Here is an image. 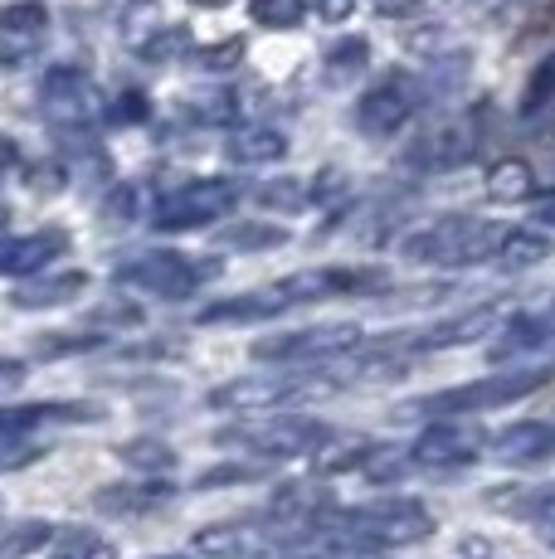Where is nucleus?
Returning <instances> with one entry per match:
<instances>
[{"label":"nucleus","instance_id":"1","mask_svg":"<svg viewBox=\"0 0 555 559\" xmlns=\"http://www.w3.org/2000/svg\"><path fill=\"white\" fill-rule=\"evenodd\" d=\"M312 525H322L327 535H341V540L366 545V550H400V545H420L434 535V515L404 497L370 501L356 511H322Z\"/></svg>","mask_w":555,"mask_h":559},{"label":"nucleus","instance_id":"2","mask_svg":"<svg viewBox=\"0 0 555 559\" xmlns=\"http://www.w3.org/2000/svg\"><path fill=\"white\" fill-rule=\"evenodd\" d=\"M551 380H555L551 365H531V370L487 374V380L453 384V390H439V394H424V400L404 404L400 414H434V418H453V414H477V408H507V404H521L527 394L546 390Z\"/></svg>","mask_w":555,"mask_h":559},{"label":"nucleus","instance_id":"3","mask_svg":"<svg viewBox=\"0 0 555 559\" xmlns=\"http://www.w3.org/2000/svg\"><path fill=\"white\" fill-rule=\"evenodd\" d=\"M220 258H190L176 249H152V253H137L127 263H117L113 283L117 287H132V293L146 297H190L196 287H205L210 277H220Z\"/></svg>","mask_w":555,"mask_h":559},{"label":"nucleus","instance_id":"4","mask_svg":"<svg viewBox=\"0 0 555 559\" xmlns=\"http://www.w3.org/2000/svg\"><path fill=\"white\" fill-rule=\"evenodd\" d=\"M497 243H501L497 224L448 214V219L429 224V229L410 234L404 239V258L410 263H483V258H497Z\"/></svg>","mask_w":555,"mask_h":559},{"label":"nucleus","instance_id":"5","mask_svg":"<svg viewBox=\"0 0 555 559\" xmlns=\"http://www.w3.org/2000/svg\"><path fill=\"white\" fill-rule=\"evenodd\" d=\"M244 190L234 186V180L224 176H205V180H186L180 190H170V195L152 210V224L162 234H180V229H200V224L220 219V214H229L234 204H239Z\"/></svg>","mask_w":555,"mask_h":559},{"label":"nucleus","instance_id":"6","mask_svg":"<svg viewBox=\"0 0 555 559\" xmlns=\"http://www.w3.org/2000/svg\"><path fill=\"white\" fill-rule=\"evenodd\" d=\"M317 390H322V384L303 380V374H239V380L210 390L205 404L220 408V414H269V408L293 404V400L317 394Z\"/></svg>","mask_w":555,"mask_h":559},{"label":"nucleus","instance_id":"7","mask_svg":"<svg viewBox=\"0 0 555 559\" xmlns=\"http://www.w3.org/2000/svg\"><path fill=\"white\" fill-rule=\"evenodd\" d=\"M386 287V267H307L273 287L287 307L293 302H322V297H366Z\"/></svg>","mask_w":555,"mask_h":559},{"label":"nucleus","instance_id":"8","mask_svg":"<svg viewBox=\"0 0 555 559\" xmlns=\"http://www.w3.org/2000/svg\"><path fill=\"white\" fill-rule=\"evenodd\" d=\"M487 448V433L477 424H468V418H439V424H429L420 438L410 443V462L414 467H468V462H477Z\"/></svg>","mask_w":555,"mask_h":559},{"label":"nucleus","instance_id":"9","mask_svg":"<svg viewBox=\"0 0 555 559\" xmlns=\"http://www.w3.org/2000/svg\"><path fill=\"white\" fill-rule=\"evenodd\" d=\"M356 346H361V326L341 321V326H307V331H287V336L253 341V360H327Z\"/></svg>","mask_w":555,"mask_h":559},{"label":"nucleus","instance_id":"10","mask_svg":"<svg viewBox=\"0 0 555 559\" xmlns=\"http://www.w3.org/2000/svg\"><path fill=\"white\" fill-rule=\"evenodd\" d=\"M322 438H327V428L312 424V418H278V424L244 428V433H220V443H234V448H244V453H253V457L278 462V457L312 453Z\"/></svg>","mask_w":555,"mask_h":559},{"label":"nucleus","instance_id":"11","mask_svg":"<svg viewBox=\"0 0 555 559\" xmlns=\"http://www.w3.org/2000/svg\"><path fill=\"white\" fill-rule=\"evenodd\" d=\"M103 404H83V400H45V404H15L0 408V448L25 443L39 424H98Z\"/></svg>","mask_w":555,"mask_h":559},{"label":"nucleus","instance_id":"12","mask_svg":"<svg viewBox=\"0 0 555 559\" xmlns=\"http://www.w3.org/2000/svg\"><path fill=\"white\" fill-rule=\"evenodd\" d=\"M410 117H414V88L400 79V73L386 83H376V88L356 103V127L366 136H394Z\"/></svg>","mask_w":555,"mask_h":559},{"label":"nucleus","instance_id":"13","mask_svg":"<svg viewBox=\"0 0 555 559\" xmlns=\"http://www.w3.org/2000/svg\"><path fill=\"white\" fill-rule=\"evenodd\" d=\"M39 98H45L49 117L59 127H79L83 117L93 112V79L79 69V63H55L39 83Z\"/></svg>","mask_w":555,"mask_h":559},{"label":"nucleus","instance_id":"14","mask_svg":"<svg viewBox=\"0 0 555 559\" xmlns=\"http://www.w3.org/2000/svg\"><path fill=\"white\" fill-rule=\"evenodd\" d=\"M196 550L205 559H278L283 555L269 531H253V525H239V521L196 531Z\"/></svg>","mask_w":555,"mask_h":559},{"label":"nucleus","instance_id":"15","mask_svg":"<svg viewBox=\"0 0 555 559\" xmlns=\"http://www.w3.org/2000/svg\"><path fill=\"white\" fill-rule=\"evenodd\" d=\"M507 321H511V311H507V307H473V311H463V317L444 321V326L420 331V336H414V350L468 346V341H477V336H497V331L507 326Z\"/></svg>","mask_w":555,"mask_h":559},{"label":"nucleus","instance_id":"16","mask_svg":"<svg viewBox=\"0 0 555 559\" xmlns=\"http://www.w3.org/2000/svg\"><path fill=\"white\" fill-rule=\"evenodd\" d=\"M69 253V234L63 229H39L29 239H15V243H0V273H15V277H29L49 263V258Z\"/></svg>","mask_w":555,"mask_h":559},{"label":"nucleus","instance_id":"17","mask_svg":"<svg viewBox=\"0 0 555 559\" xmlns=\"http://www.w3.org/2000/svg\"><path fill=\"white\" fill-rule=\"evenodd\" d=\"M287 302L278 293H244V297H220V302L200 307L196 321L200 326H244V321H269Z\"/></svg>","mask_w":555,"mask_h":559},{"label":"nucleus","instance_id":"18","mask_svg":"<svg viewBox=\"0 0 555 559\" xmlns=\"http://www.w3.org/2000/svg\"><path fill=\"white\" fill-rule=\"evenodd\" d=\"M370 453H376V443L366 433H327L307 457H312L317 477H336V472H361Z\"/></svg>","mask_w":555,"mask_h":559},{"label":"nucleus","instance_id":"19","mask_svg":"<svg viewBox=\"0 0 555 559\" xmlns=\"http://www.w3.org/2000/svg\"><path fill=\"white\" fill-rule=\"evenodd\" d=\"M93 287L88 273H55V277H35V283H20L15 287V302L20 311H45V307H63L73 297H83Z\"/></svg>","mask_w":555,"mask_h":559},{"label":"nucleus","instance_id":"20","mask_svg":"<svg viewBox=\"0 0 555 559\" xmlns=\"http://www.w3.org/2000/svg\"><path fill=\"white\" fill-rule=\"evenodd\" d=\"M493 453L501 462H541L555 457V424H511L493 438Z\"/></svg>","mask_w":555,"mask_h":559},{"label":"nucleus","instance_id":"21","mask_svg":"<svg viewBox=\"0 0 555 559\" xmlns=\"http://www.w3.org/2000/svg\"><path fill=\"white\" fill-rule=\"evenodd\" d=\"M170 497H176V487L152 477V481H137V487H103L98 497H93V507H98V511H113V515H137V511L166 507Z\"/></svg>","mask_w":555,"mask_h":559},{"label":"nucleus","instance_id":"22","mask_svg":"<svg viewBox=\"0 0 555 559\" xmlns=\"http://www.w3.org/2000/svg\"><path fill=\"white\" fill-rule=\"evenodd\" d=\"M287 156V136L273 132V127H244V132L229 136V160L239 166H269V160Z\"/></svg>","mask_w":555,"mask_h":559},{"label":"nucleus","instance_id":"23","mask_svg":"<svg viewBox=\"0 0 555 559\" xmlns=\"http://www.w3.org/2000/svg\"><path fill=\"white\" fill-rule=\"evenodd\" d=\"M487 195L501 200V204H527L536 195V170L527 166L521 156H507L487 170Z\"/></svg>","mask_w":555,"mask_h":559},{"label":"nucleus","instance_id":"24","mask_svg":"<svg viewBox=\"0 0 555 559\" xmlns=\"http://www.w3.org/2000/svg\"><path fill=\"white\" fill-rule=\"evenodd\" d=\"M551 253V239L536 229H501V243H497V263L501 267H531Z\"/></svg>","mask_w":555,"mask_h":559},{"label":"nucleus","instance_id":"25","mask_svg":"<svg viewBox=\"0 0 555 559\" xmlns=\"http://www.w3.org/2000/svg\"><path fill=\"white\" fill-rule=\"evenodd\" d=\"M487 507L517 511V515H546L555 511V481H546V487H493Z\"/></svg>","mask_w":555,"mask_h":559},{"label":"nucleus","instance_id":"26","mask_svg":"<svg viewBox=\"0 0 555 559\" xmlns=\"http://www.w3.org/2000/svg\"><path fill=\"white\" fill-rule=\"evenodd\" d=\"M45 25H49L45 0H5V5H0V35L29 39V35H45Z\"/></svg>","mask_w":555,"mask_h":559},{"label":"nucleus","instance_id":"27","mask_svg":"<svg viewBox=\"0 0 555 559\" xmlns=\"http://www.w3.org/2000/svg\"><path fill=\"white\" fill-rule=\"evenodd\" d=\"M117 457L132 472H152V477L176 467V453H170V443H162V438H127V443L117 448Z\"/></svg>","mask_w":555,"mask_h":559},{"label":"nucleus","instance_id":"28","mask_svg":"<svg viewBox=\"0 0 555 559\" xmlns=\"http://www.w3.org/2000/svg\"><path fill=\"white\" fill-rule=\"evenodd\" d=\"M103 331H55V336L35 341V356L45 360H63V356H88V350H103Z\"/></svg>","mask_w":555,"mask_h":559},{"label":"nucleus","instance_id":"29","mask_svg":"<svg viewBox=\"0 0 555 559\" xmlns=\"http://www.w3.org/2000/svg\"><path fill=\"white\" fill-rule=\"evenodd\" d=\"M224 249H244V253H259V249H278V243H287V229H278V224H229V229L220 234Z\"/></svg>","mask_w":555,"mask_h":559},{"label":"nucleus","instance_id":"30","mask_svg":"<svg viewBox=\"0 0 555 559\" xmlns=\"http://www.w3.org/2000/svg\"><path fill=\"white\" fill-rule=\"evenodd\" d=\"M307 200H312V195H307V186H303V180H293V176L269 180V186H259V204H263V210H278V214L303 210Z\"/></svg>","mask_w":555,"mask_h":559},{"label":"nucleus","instance_id":"31","mask_svg":"<svg viewBox=\"0 0 555 559\" xmlns=\"http://www.w3.org/2000/svg\"><path fill=\"white\" fill-rule=\"evenodd\" d=\"M103 219L108 224H117V229H122V224H132V219H142V186H113L108 190V200H103Z\"/></svg>","mask_w":555,"mask_h":559},{"label":"nucleus","instance_id":"32","mask_svg":"<svg viewBox=\"0 0 555 559\" xmlns=\"http://www.w3.org/2000/svg\"><path fill=\"white\" fill-rule=\"evenodd\" d=\"M303 10H307V0H253V20H259L263 29L303 25Z\"/></svg>","mask_w":555,"mask_h":559},{"label":"nucleus","instance_id":"33","mask_svg":"<svg viewBox=\"0 0 555 559\" xmlns=\"http://www.w3.org/2000/svg\"><path fill=\"white\" fill-rule=\"evenodd\" d=\"M49 559H117L103 540H93V535H79V531H69V535H59L55 540V550H49Z\"/></svg>","mask_w":555,"mask_h":559},{"label":"nucleus","instance_id":"34","mask_svg":"<svg viewBox=\"0 0 555 559\" xmlns=\"http://www.w3.org/2000/svg\"><path fill=\"white\" fill-rule=\"evenodd\" d=\"M122 35L132 39L137 49H142L146 39L156 35V0H137V5H127V15H122Z\"/></svg>","mask_w":555,"mask_h":559},{"label":"nucleus","instance_id":"35","mask_svg":"<svg viewBox=\"0 0 555 559\" xmlns=\"http://www.w3.org/2000/svg\"><path fill=\"white\" fill-rule=\"evenodd\" d=\"M253 477H263V462H229V467H210V472H200L196 487H200V491H210V487H234V481H253Z\"/></svg>","mask_w":555,"mask_h":559},{"label":"nucleus","instance_id":"36","mask_svg":"<svg viewBox=\"0 0 555 559\" xmlns=\"http://www.w3.org/2000/svg\"><path fill=\"white\" fill-rule=\"evenodd\" d=\"M49 525H39V521H29V525H20V531H10V535H0V559H20L25 550H35V545H45L49 540Z\"/></svg>","mask_w":555,"mask_h":559},{"label":"nucleus","instance_id":"37","mask_svg":"<svg viewBox=\"0 0 555 559\" xmlns=\"http://www.w3.org/2000/svg\"><path fill=\"white\" fill-rule=\"evenodd\" d=\"M146 117H152V103H146V93H137V88H127L122 98H117V103L108 107V122H117V127L146 122Z\"/></svg>","mask_w":555,"mask_h":559},{"label":"nucleus","instance_id":"38","mask_svg":"<svg viewBox=\"0 0 555 559\" xmlns=\"http://www.w3.org/2000/svg\"><path fill=\"white\" fill-rule=\"evenodd\" d=\"M366 59H370L366 39H346V45H336L332 53H327V69L346 79V73H356V69H361V63H366Z\"/></svg>","mask_w":555,"mask_h":559},{"label":"nucleus","instance_id":"39","mask_svg":"<svg viewBox=\"0 0 555 559\" xmlns=\"http://www.w3.org/2000/svg\"><path fill=\"white\" fill-rule=\"evenodd\" d=\"M137 321H142V311L127 302V297H122V302H103L98 311H93V326H127V331H132Z\"/></svg>","mask_w":555,"mask_h":559},{"label":"nucleus","instance_id":"40","mask_svg":"<svg viewBox=\"0 0 555 559\" xmlns=\"http://www.w3.org/2000/svg\"><path fill=\"white\" fill-rule=\"evenodd\" d=\"M239 59H244V45H239V39H224V45H215V49L200 53V69H215V73H224V69H234Z\"/></svg>","mask_w":555,"mask_h":559},{"label":"nucleus","instance_id":"41","mask_svg":"<svg viewBox=\"0 0 555 559\" xmlns=\"http://www.w3.org/2000/svg\"><path fill=\"white\" fill-rule=\"evenodd\" d=\"M180 45H186V35H180V29H156V35L142 45V53H146V59H152V63H162L166 53H176Z\"/></svg>","mask_w":555,"mask_h":559},{"label":"nucleus","instance_id":"42","mask_svg":"<svg viewBox=\"0 0 555 559\" xmlns=\"http://www.w3.org/2000/svg\"><path fill=\"white\" fill-rule=\"evenodd\" d=\"M39 453H45L39 443H10V448H0V472L25 467V462H39Z\"/></svg>","mask_w":555,"mask_h":559},{"label":"nucleus","instance_id":"43","mask_svg":"<svg viewBox=\"0 0 555 559\" xmlns=\"http://www.w3.org/2000/svg\"><path fill=\"white\" fill-rule=\"evenodd\" d=\"M20 170H25V152L10 136H0V176H20Z\"/></svg>","mask_w":555,"mask_h":559},{"label":"nucleus","instance_id":"44","mask_svg":"<svg viewBox=\"0 0 555 559\" xmlns=\"http://www.w3.org/2000/svg\"><path fill=\"white\" fill-rule=\"evenodd\" d=\"M317 10H322V20H346L356 10V0H317Z\"/></svg>","mask_w":555,"mask_h":559},{"label":"nucleus","instance_id":"45","mask_svg":"<svg viewBox=\"0 0 555 559\" xmlns=\"http://www.w3.org/2000/svg\"><path fill=\"white\" fill-rule=\"evenodd\" d=\"M25 59V49H20V39L10 35V39H0V69H10V63H20Z\"/></svg>","mask_w":555,"mask_h":559},{"label":"nucleus","instance_id":"46","mask_svg":"<svg viewBox=\"0 0 555 559\" xmlns=\"http://www.w3.org/2000/svg\"><path fill=\"white\" fill-rule=\"evenodd\" d=\"M25 380V365L20 360H0V384H20Z\"/></svg>","mask_w":555,"mask_h":559},{"label":"nucleus","instance_id":"47","mask_svg":"<svg viewBox=\"0 0 555 559\" xmlns=\"http://www.w3.org/2000/svg\"><path fill=\"white\" fill-rule=\"evenodd\" d=\"M536 219H541V224H551V229H555V195H546V200L536 204Z\"/></svg>","mask_w":555,"mask_h":559},{"label":"nucleus","instance_id":"48","mask_svg":"<svg viewBox=\"0 0 555 559\" xmlns=\"http://www.w3.org/2000/svg\"><path fill=\"white\" fill-rule=\"evenodd\" d=\"M5 219H10V210H5V204H0V229H5Z\"/></svg>","mask_w":555,"mask_h":559},{"label":"nucleus","instance_id":"49","mask_svg":"<svg viewBox=\"0 0 555 559\" xmlns=\"http://www.w3.org/2000/svg\"><path fill=\"white\" fill-rule=\"evenodd\" d=\"M196 5H224V0H196Z\"/></svg>","mask_w":555,"mask_h":559},{"label":"nucleus","instance_id":"50","mask_svg":"<svg viewBox=\"0 0 555 559\" xmlns=\"http://www.w3.org/2000/svg\"><path fill=\"white\" fill-rule=\"evenodd\" d=\"M156 559H186V555H156Z\"/></svg>","mask_w":555,"mask_h":559}]
</instances>
